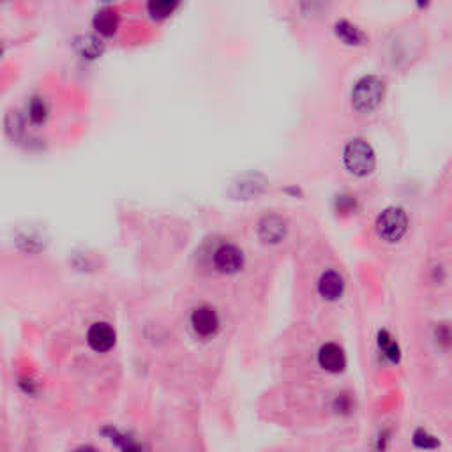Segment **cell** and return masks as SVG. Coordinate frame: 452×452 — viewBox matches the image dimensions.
I'll use <instances>...</instances> for the list:
<instances>
[{
  "instance_id": "2e32d148",
  "label": "cell",
  "mask_w": 452,
  "mask_h": 452,
  "mask_svg": "<svg viewBox=\"0 0 452 452\" xmlns=\"http://www.w3.org/2000/svg\"><path fill=\"white\" fill-rule=\"evenodd\" d=\"M75 452H99V451L95 447H92V445H84V447H78Z\"/></svg>"
},
{
  "instance_id": "30bf717a",
  "label": "cell",
  "mask_w": 452,
  "mask_h": 452,
  "mask_svg": "<svg viewBox=\"0 0 452 452\" xmlns=\"http://www.w3.org/2000/svg\"><path fill=\"white\" fill-rule=\"evenodd\" d=\"M94 27L98 29L101 34L111 36L118 27V18L111 9H103L99 11L94 18Z\"/></svg>"
},
{
  "instance_id": "9c48e42d",
  "label": "cell",
  "mask_w": 452,
  "mask_h": 452,
  "mask_svg": "<svg viewBox=\"0 0 452 452\" xmlns=\"http://www.w3.org/2000/svg\"><path fill=\"white\" fill-rule=\"evenodd\" d=\"M258 233L265 242H279L286 235V223L279 216H265L258 224Z\"/></svg>"
},
{
  "instance_id": "8992f818",
  "label": "cell",
  "mask_w": 452,
  "mask_h": 452,
  "mask_svg": "<svg viewBox=\"0 0 452 452\" xmlns=\"http://www.w3.org/2000/svg\"><path fill=\"white\" fill-rule=\"evenodd\" d=\"M115 341H117V334H115L114 327L107 322L94 323L87 332L88 346H91L94 352H98V354L110 352L115 346Z\"/></svg>"
},
{
  "instance_id": "8fae6325",
  "label": "cell",
  "mask_w": 452,
  "mask_h": 452,
  "mask_svg": "<svg viewBox=\"0 0 452 452\" xmlns=\"http://www.w3.org/2000/svg\"><path fill=\"white\" fill-rule=\"evenodd\" d=\"M336 34L339 39L346 42V45H361L364 41V34L361 32V29H357L355 25L348 22H339L336 23Z\"/></svg>"
},
{
  "instance_id": "5b68a950",
  "label": "cell",
  "mask_w": 452,
  "mask_h": 452,
  "mask_svg": "<svg viewBox=\"0 0 452 452\" xmlns=\"http://www.w3.org/2000/svg\"><path fill=\"white\" fill-rule=\"evenodd\" d=\"M214 267L223 274H235L244 267V253L235 244H223L214 251Z\"/></svg>"
},
{
  "instance_id": "4fadbf2b",
  "label": "cell",
  "mask_w": 452,
  "mask_h": 452,
  "mask_svg": "<svg viewBox=\"0 0 452 452\" xmlns=\"http://www.w3.org/2000/svg\"><path fill=\"white\" fill-rule=\"evenodd\" d=\"M48 114H49V108L48 104H46L45 99L41 98L32 99L31 104H29V117H31V120L34 122V124H42V122L48 118Z\"/></svg>"
},
{
  "instance_id": "ba28073f",
  "label": "cell",
  "mask_w": 452,
  "mask_h": 452,
  "mask_svg": "<svg viewBox=\"0 0 452 452\" xmlns=\"http://www.w3.org/2000/svg\"><path fill=\"white\" fill-rule=\"evenodd\" d=\"M318 292L323 299L338 300L345 292V279L336 270H327V272H323L320 276Z\"/></svg>"
},
{
  "instance_id": "7c38bea8",
  "label": "cell",
  "mask_w": 452,
  "mask_h": 452,
  "mask_svg": "<svg viewBox=\"0 0 452 452\" xmlns=\"http://www.w3.org/2000/svg\"><path fill=\"white\" fill-rule=\"evenodd\" d=\"M378 346H380L382 354L389 359L391 362H398L399 361V346L394 339L389 336L387 331H382L378 334Z\"/></svg>"
},
{
  "instance_id": "6da1fadb",
  "label": "cell",
  "mask_w": 452,
  "mask_h": 452,
  "mask_svg": "<svg viewBox=\"0 0 452 452\" xmlns=\"http://www.w3.org/2000/svg\"><path fill=\"white\" fill-rule=\"evenodd\" d=\"M343 161H345V166L350 173L357 175V177H366L375 170V150L368 141L355 138V140L348 141V145L345 147Z\"/></svg>"
},
{
  "instance_id": "52a82bcc",
  "label": "cell",
  "mask_w": 452,
  "mask_h": 452,
  "mask_svg": "<svg viewBox=\"0 0 452 452\" xmlns=\"http://www.w3.org/2000/svg\"><path fill=\"white\" fill-rule=\"evenodd\" d=\"M320 368L329 373H341L346 368V355L343 348L336 343H325L318 350Z\"/></svg>"
},
{
  "instance_id": "3957f363",
  "label": "cell",
  "mask_w": 452,
  "mask_h": 452,
  "mask_svg": "<svg viewBox=\"0 0 452 452\" xmlns=\"http://www.w3.org/2000/svg\"><path fill=\"white\" fill-rule=\"evenodd\" d=\"M408 217L401 207H389L376 219V232L385 242H398L407 233Z\"/></svg>"
},
{
  "instance_id": "9a60e30c",
  "label": "cell",
  "mask_w": 452,
  "mask_h": 452,
  "mask_svg": "<svg viewBox=\"0 0 452 452\" xmlns=\"http://www.w3.org/2000/svg\"><path fill=\"white\" fill-rule=\"evenodd\" d=\"M414 442H415V445H417V447H421V449L437 447V440H435V437L428 435V431H424V430H419L417 433H415Z\"/></svg>"
},
{
  "instance_id": "7a4b0ae2",
  "label": "cell",
  "mask_w": 452,
  "mask_h": 452,
  "mask_svg": "<svg viewBox=\"0 0 452 452\" xmlns=\"http://www.w3.org/2000/svg\"><path fill=\"white\" fill-rule=\"evenodd\" d=\"M384 88V81L378 77L361 78L352 91V104L361 114H369L382 103Z\"/></svg>"
},
{
  "instance_id": "277c9868",
  "label": "cell",
  "mask_w": 452,
  "mask_h": 452,
  "mask_svg": "<svg viewBox=\"0 0 452 452\" xmlns=\"http://www.w3.org/2000/svg\"><path fill=\"white\" fill-rule=\"evenodd\" d=\"M219 315L210 306H200V308L191 313V327H193L194 334L200 336V338L216 336V332L219 331Z\"/></svg>"
},
{
  "instance_id": "5bb4252c",
  "label": "cell",
  "mask_w": 452,
  "mask_h": 452,
  "mask_svg": "<svg viewBox=\"0 0 452 452\" xmlns=\"http://www.w3.org/2000/svg\"><path fill=\"white\" fill-rule=\"evenodd\" d=\"M175 8H177V4H175V2L159 0V2H150V4H148V13H150V16H153V18L163 20V18H166V16H170L171 13H173Z\"/></svg>"
}]
</instances>
